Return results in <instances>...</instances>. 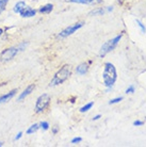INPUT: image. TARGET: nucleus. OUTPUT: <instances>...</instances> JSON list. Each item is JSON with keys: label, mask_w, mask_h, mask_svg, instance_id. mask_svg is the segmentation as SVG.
Wrapping results in <instances>:
<instances>
[{"label": "nucleus", "mask_w": 146, "mask_h": 147, "mask_svg": "<svg viewBox=\"0 0 146 147\" xmlns=\"http://www.w3.org/2000/svg\"><path fill=\"white\" fill-rule=\"evenodd\" d=\"M102 79H103V83L108 88H111L115 83L117 79V73L116 68L112 63H106L105 64V69L102 74Z\"/></svg>", "instance_id": "1"}, {"label": "nucleus", "mask_w": 146, "mask_h": 147, "mask_svg": "<svg viewBox=\"0 0 146 147\" xmlns=\"http://www.w3.org/2000/svg\"><path fill=\"white\" fill-rule=\"evenodd\" d=\"M70 75H72V67H70V65L66 64L55 73L52 80L49 83V86H55V85L62 84L63 82H65L70 78Z\"/></svg>", "instance_id": "2"}, {"label": "nucleus", "mask_w": 146, "mask_h": 147, "mask_svg": "<svg viewBox=\"0 0 146 147\" xmlns=\"http://www.w3.org/2000/svg\"><path fill=\"white\" fill-rule=\"evenodd\" d=\"M25 46H26V44H22V45H19V46H17V47H10V48L4 49L3 51L0 53V62L11 61L19 51H22Z\"/></svg>", "instance_id": "3"}, {"label": "nucleus", "mask_w": 146, "mask_h": 147, "mask_svg": "<svg viewBox=\"0 0 146 147\" xmlns=\"http://www.w3.org/2000/svg\"><path fill=\"white\" fill-rule=\"evenodd\" d=\"M121 38H122V34H120V35L115 36L114 38H112V40L106 42V43L101 46V48H100L99 55H100V57H105L107 53H109L110 51L114 50V48L117 46V44H118V42L121 40Z\"/></svg>", "instance_id": "4"}, {"label": "nucleus", "mask_w": 146, "mask_h": 147, "mask_svg": "<svg viewBox=\"0 0 146 147\" xmlns=\"http://www.w3.org/2000/svg\"><path fill=\"white\" fill-rule=\"evenodd\" d=\"M50 100H51V98L48 94H43V95H41L36 99V103H35V112H36V113H43V112L49 107Z\"/></svg>", "instance_id": "5"}, {"label": "nucleus", "mask_w": 146, "mask_h": 147, "mask_svg": "<svg viewBox=\"0 0 146 147\" xmlns=\"http://www.w3.org/2000/svg\"><path fill=\"white\" fill-rule=\"evenodd\" d=\"M83 25H84V22H77V24L73 25V26L67 27V28H65V29L62 30V31L59 33L58 37H60V38H64V37L70 36V35H72L73 33H75L77 30H79L80 28H82Z\"/></svg>", "instance_id": "6"}, {"label": "nucleus", "mask_w": 146, "mask_h": 147, "mask_svg": "<svg viewBox=\"0 0 146 147\" xmlns=\"http://www.w3.org/2000/svg\"><path fill=\"white\" fill-rule=\"evenodd\" d=\"M34 88H35V84H34V83L30 84L29 86H27V88H26L25 91H24V92H22L20 95H19V97L17 98V100H18V101H22V99H25L27 96L30 95V94L32 93V91L34 90Z\"/></svg>", "instance_id": "7"}, {"label": "nucleus", "mask_w": 146, "mask_h": 147, "mask_svg": "<svg viewBox=\"0 0 146 147\" xmlns=\"http://www.w3.org/2000/svg\"><path fill=\"white\" fill-rule=\"evenodd\" d=\"M67 2L73 3H81V4H98L101 3L102 0H65Z\"/></svg>", "instance_id": "8"}, {"label": "nucleus", "mask_w": 146, "mask_h": 147, "mask_svg": "<svg viewBox=\"0 0 146 147\" xmlns=\"http://www.w3.org/2000/svg\"><path fill=\"white\" fill-rule=\"evenodd\" d=\"M17 93V90H12L11 92L7 93V94H4V95L0 96V103H4L9 101V100H11L13 97L15 96V94Z\"/></svg>", "instance_id": "9"}, {"label": "nucleus", "mask_w": 146, "mask_h": 147, "mask_svg": "<svg viewBox=\"0 0 146 147\" xmlns=\"http://www.w3.org/2000/svg\"><path fill=\"white\" fill-rule=\"evenodd\" d=\"M36 14V11L32 9V7H26L22 12H20V15H22V17H32L34 15Z\"/></svg>", "instance_id": "10"}, {"label": "nucleus", "mask_w": 146, "mask_h": 147, "mask_svg": "<svg viewBox=\"0 0 146 147\" xmlns=\"http://www.w3.org/2000/svg\"><path fill=\"white\" fill-rule=\"evenodd\" d=\"M88 69H89L88 64L82 63V64H80V65L76 68V73L79 74V75H85V74H87V71H88Z\"/></svg>", "instance_id": "11"}, {"label": "nucleus", "mask_w": 146, "mask_h": 147, "mask_svg": "<svg viewBox=\"0 0 146 147\" xmlns=\"http://www.w3.org/2000/svg\"><path fill=\"white\" fill-rule=\"evenodd\" d=\"M52 10H53V5L50 3H48V4L43 5V7H41L39 11H40V13H42V14H48V13H50Z\"/></svg>", "instance_id": "12"}, {"label": "nucleus", "mask_w": 146, "mask_h": 147, "mask_svg": "<svg viewBox=\"0 0 146 147\" xmlns=\"http://www.w3.org/2000/svg\"><path fill=\"white\" fill-rule=\"evenodd\" d=\"M26 7H27V5H26L25 1H18V2L14 5V9H13V10H14L15 13H18V14H20V12H22Z\"/></svg>", "instance_id": "13"}, {"label": "nucleus", "mask_w": 146, "mask_h": 147, "mask_svg": "<svg viewBox=\"0 0 146 147\" xmlns=\"http://www.w3.org/2000/svg\"><path fill=\"white\" fill-rule=\"evenodd\" d=\"M40 128V125H37V124H34V125L30 126L29 129L27 130V134H32V133L36 132L37 130Z\"/></svg>", "instance_id": "14"}, {"label": "nucleus", "mask_w": 146, "mask_h": 147, "mask_svg": "<svg viewBox=\"0 0 146 147\" xmlns=\"http://www.w3.org/2000/svg\"><path fill=\"white\" fill-rule=\"evenodd\" d=\"M94 106V102H89V103H87L85 106H83V107L81 108L80 109V112L81 113H84V112H87V111H89L90 109H91L92 107Z\"/></svg>", "instance_id": "15"}, {"label": "nucleus", "mask_w": 146, "mask_h": 147, "mask_svg": "<svg viewBox=\"0 0 146 147\" xmlns=\"http://www.w3.org/2000/svg\"><path fill=\"white\" fill-rule=\"evenodd\" d=\"M7 1H9V0H0V14H1V13L5 10L7 4Z\"/></svg>", "instance_id": "16"}, {"label": "nucleus", "mask_w": 146, "mask_h": 147, "mask_svg": "<svg viewBox=\"0 0 146 147\" xmlns=\"http://www.w3.org/2000/svg\"><path fill=\"white\" fill-rule=\"evenodd\" d=\"M105 13V10L103 9H97V10H95V11H92L90 14L91 15H102Z\"/></svg>", "instance_id": "17"}, {"label": "nucleus", "mask_w": 146, "mask_h": 147, "mask_svg": "<svg viewBox=\"0 0 146 147\" xmlns=\"http://www.w3.org/2000/svg\"><path fill=\"white\" fill-rule=\"evenodd\" d=\"M40 126H41V128L43 129V130H45V131L49 129V124H48L47 121H42L40 124Z\"/></svg>", "instance_id": "18"}, {"label": "nucleus", "mask_w": 146, "mask_h": 147, "mask_svg": "<svg viewBox=\"0 0 146 147\" xmlns=\"http://www.w3.org/2000/svg\"><path fill=\"white\" fill-rule=\"evenodd\" d=\"M123 100V97H116V98H114V99H111L109 101V105H114V103H117L122 101Z\"/></svg>", "instance_id": "19"}, {"label": "nucleus", "mask_w": 146, "mask_h": 147, "mask_svg": "<svg viewBox=\"0 0 146 147\" xmlns=\"http://www.w3.org/2000/svg\"><path fill=\"white\" fill-rule=\"evenodd\" d=\"M135 85H130V86L125 91V93H126V94H132V93H135Z\"/></svg>", "instance_id": "20"}, {"label": "nucleus", "mask_w": 146, "mask_h": 147, "mask_svg": "<svg viewBox=\"0 0 146 147\" xmlns=\"http://www.w3.org/2000/svg\"><path fill=\"white\" fill-rule=\"evenodd\" d=\"M137 24H138V26H139L140 28H141V30H142V32H143V33H146V28H145V26L143 25L142 22H140L139 19H137Z\"/></svg>", "instance_id": "21"}, {"label": "nucleus", "mask_w": 146, "mask_h": 147, "mask_svg": "<svg viewBox=\"0 0 146 147\" xmlns=\"http://www.w3.org/2000/svg\"><path fill=\"white\" fill-rule=\"evenodd\" d=\"M143 125H144V121H133V126L139 127V126H143Z\"/></svg>", "instance_id": "22"}, {"label": "nucleus", "mask_w": 146, "mask_h": 147, "mask_svg": "<svg viewBox=\"0 0 146 147\" xmlns=\"http://www.w3.org/2000/svg\"><path fill=\"white\" fill-rule=\"evenodd\" d=\"M81 141H82V139H81V138H75V139H73V140H72V144L80 143Z\"/></svg>", "instance_id": "23"}, {"label": "nucleus", "mask_w": 146, "mask_h": 147, "mask_svg": "<svg viewBox=\"0 0 146 147\" xmlns=\"http://www.w3.org/2000/svg\"><path fill=\"white\" fill-rule=\"evenodd\" d=\"M22 132H18V133H17V134H16V136H15V141L19 140V139L22 138Z\"/></svg>", "instance_id": "24"}, {"label": "nucleus", "mask_w": 146, "mask_h": 147, "mask_svg": "<svg viewBox=\"0 0 146 147\" xmlns=\"http://www.w3.org/2000/svg\"><path fill=\"white\" fill-rule=\"evenodd\" d=\"M58 127H53V128H52V133H53V134H57V133H58Z\"/></svg>", "instance_id": "25"}, {"label": "nucleus", "mask_w": 146, "mask_h": 147, "mask_svg": "<svg viewBox=\"0 0 146 147\" xmlns=\"http://www.w3.org/2000/svg\"><path fill=\"white\" fill-rule=\"evenodd\" d=\"M100 116H101L100 114H98V115H96V116H94V117H93V121H97V119H99V118H100Z\"/></svg>", "instance_id": "26"}, {"label": "nucleus", "mask_w": 146, "mask_h": 147, "mask_svg": "<svg viewBox=\"0 0 146 147\" xmlns=\"http://www.w3.org/2000/svg\"><path fill=\"white\" fill-rule=\"evenodd\" d=\"M113 10V7H108V9H107V11L110 12V11H112Z\"/></svg>", "instance_id": "27"}, {"label": "nucleus", "mask_w": 146, "mask_h": 147, "mask_svg": "<svg viewBox=\"0 0 146 147\" xmlns=\"http://www.w3.org/2000/svg\"><path fill=\"white\" fill-rule=\"evenodd\" d=\"M2 33H3V31H2V29H0V36L2 35Z\"/></svg>", "instance_id": "28"}, {"label": "nucleus", "mask_w": 146, "mask_h": 147, "mask_svg": "<svg viewBox=\"0 0 146 147\" xmlns=\"http://www.w3.org/2000/svg\"><path fill=\"white\" fill-rule=\"evenodd\" d=\"M2 144H3L2 142H0V146H2Z\"/></svg>", "instance_id": "29"}, {"label": "nucleus", "mask_w": 146, "mask_h": 147, "mask_svg": "<svg viewBox=\"0 0 146 147\" xmlns=\"http://www.w3.org/2000/svg\"><path fill=\"white\" fill-rule=\"evenodd\" d=\"M118 1H124V0H118Z\"/></svg>", "instance_id": "30"}]
</instances>
